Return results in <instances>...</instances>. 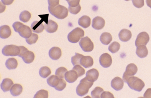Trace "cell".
Masks as SVG:
<instances>
[{"mask_svg":"<svg viewBox=\"0 0 151 98\" xmlns=\"http://www.w3.org/2000/svg\"><path fill=\"white\" fill-rule=\"evenodd\" d=\"M48 11L52 15L58 19H64L68 15V10L63 6L58 5L56 7L48 6Z\"/></svg>","mask_w":151,"mask_h":98,"instance_id":"6da1fadb","label":"cell"},{"mask_svg":"<svg viewBox=\"0 0 151 98\" xmlns=\"http://www.w3.org/2000/svg\"><path fill=\"white\" fill-rule=\"evenodd\" d=\"M93 82L88 81L86 77L81 79L76 88V93L79 96L83 97L88 93L90 88L93 86Z\"/></svg>","mask_w":151,"mask_h":98,"instance_id":"7a4b0ae2","label":"cell"},{"mask_svg":"<svg viewBox=\"0 0 151 98\" xmlns=\"http://www.w3.org/2000/svg\"><path fill=\"white\" fill-rule=\"evenodd\" d=\"M127 83L131 89L137 92L142 91L145 86L144 82L142 79L133 76L129 77Z\"/></svg>","mask_w":151,"mask_h":98,"instance_id":"3957f363","label":"cell"},{"mask_svg":"<svg viewBox=\"0 0 151 98\" xmlns=\"http://www.w3.org/2000/svg\"><path fill=\"white\" fill-rule=\"evenodd\" d=\"M84 31L79 27H77L69 33L68 39L71 43H76L84 36Z\"/></svg>","mask_w":151,"mask_h":98,"instance_id":"277c9868","label":"cell"},{"mask_svg":"<svg viewBox=\"0 0 151 98\" xmlns=\"http://www.w3.org/2000/svg\"><path fill=\"white\" fill-rule=\"evenodd\" d=\"M20 52L19 46L15 45H8L2 49L3 54L6 57H16L18 56Z\"/></svg>","mask_w":151,"mask_h":98,"instance_id":"5b68a950","label":"cell"},{"mask_svg":"<svg viewBox=\"0 0 151 98\" xmlns=\"http://www.w3.org/2000/svg\"><path fill=\"white\" fill-rule=\"evenodd\" d=\"M79 45L83 51L86 52H92L94 49V44L88 36L83 37L79 42Z\"/></svg>","mask_w":151,"mask_h":98,"instance_id":"8992f818","label":"cell"},{"mask_svg":"<svg viewBox=\"0 0 151 98\" xmlns=\"http://www.w3.org/2000/svg\"><path fill=\"white\" fill-rule=\"evenodd\" d=\"M137 72V67L136 64H130L127 65L126 67V70L123 74V80L125 83H127V79L129 77L135 75Z\"/></svg>","mask_w":151,"mask_h":98,"instance_id":"52a82bcc","label":"cell"},{"mask_svg":"<svg viewBox=\"0 0 151 98\" xmlns=\"http://www.w3.org/2000/svg\"><path fill=\"white\" fill-rule=\"evenodd\" d=\"M150 40L149 35L146 32H142L139 33L135 41V45L137 47L139 45H146Z\"/></svg>","mask_w":151,"mask_h":98,"instance_id":"ba28073f","label":"cell"},{"mask_svg":"<svg viewBox=\"0 0 151 98\" xmlns=\"http://www.w3.org/2000/svg\"><path fill=\"white\" fill-rule=\"evenodd\" d=\"M99 62L100 64L103 67H110L112 62L111 57L107 53L102 54L100 57Z\"/></svg>","mask_w":151,"mask_h":98,"instance_id":"9c48e42d","label":"cell"},{"mask_svg":"<svg viewBox=\"0 0 151 98\" xmlns=\"http://www.w3.org/2000/svg\"><path fill=\"white\" fill-rule=\"evenodd\" d=\"M17 33H19L20 36L25 39L29 38L32 34L31 28L24 24L20 27L18 30Z\"/></svg>","mask_w":151,"mask_h":98,"instance_id":"30bf717a","label":"cell"},{"mask_svg":"<svg viewBox=\"0 0 151 98\" xmlns=\"http://www.w3.org/2000/svg\"><path fill=\"white\" fill-rule=\"evenodd\" d=\"M124 86V81L120 77H115L111 82V86L113 89L116 91H120L123 89Z\"/></svg>","mask_w":151,"mask_h":98,"instance_id":"8fae6325","label":"cell"},{"mask_svg":"<svg viewBox=\"0 0 151 98\" xmlns=\"http://www.w3.org/2000/svg\"><path fill=\"white\" fill-rule=\"evenodd\" d=\"M43 20L41 19L40 21H35L31 24V29L33 32L40 33L45 29V25H43Z\"/></svg>","mask_w":151,"mask_h":98,"instance_id":"7c38bea8","label":"cell"},{"mask_svg":"<svg viewBox=\"0 0 151 98\" xmlns=\"http://www.w3.org/2000/svg\"><path fill=\"white\" fill-rule=\"evenodd\" d=\"M105 24L104 19L99 16H97L93 19L92 26L95 29L101 30L104 27Z\"/></svg>","mask_w":151,"mask_h":98,"instance_id":"4fadbf2b","label":"cell"},{"mask_svg":"<svg viewBox=\"0 0 151 98\" xmlns=\"http://www.w3.org/2000/svg\"><path fill=\"white\" fill-rule=\"evenodd\" d=\"M62 56V50L58 47H53L49 51V57L52 60H58Z\"/></svg>","mask_w":151,"mask_h":98,"instance_id":"5bb4252c","label":"cell"},{"mask_svg":"<svg viewBox=\"0 0 151 98\" xmlns=\"http://www.w3.org/2000/svg\"><path fill=\"white\" fill-rule=\"evenodd\" d=\"M86 79L91 82H94L97 81L99 77V72L96 69H92L86 72Z\"/></svg>","mask_w":151,"mask_h":98,"instance_id":"9a60e30c","label":"cell"},{"mask_svg":"<svg viewBox=\"0 0 151 98\" xmlns=\"http://www.w3.org/2000/svg\"><path fill=\"white\" fill-rule=\"evenodd\" d=\"M119 38L122 41L127 42L131 39L132 34L131 31L127 29H123L119 33Z\"/></svg>","mask_w":151,"mask_h":98,"instance_id":"2e32d148","label":"cell"},{"mask_svg":"<svg viewBox=\"0 0 151 98\" xmlns=\"http://www.w3.org/2000/svg\"><path fill=\"white\" fill-rule=\"evenodd\" d=\"M25 63L27 64H31L34 61L35 59V55L34 53L31 51L28 50L24 52L21 57Z\"/></svg>","mask_w":151,"mask_h":98,"instance_id":"e0dca14e","label":"cell"},{"mask_svg":"<svg viewBox=\"0 0 151 98\" xmlns=\"http://www.w3.org/2000/svg\"><path fill=\"white\" fill-rule=\"evenodd\" d=\"M78 76L77 72L74 70H71V71H68L65 73V81L69 83H73L77 81L78 79Z\"/></svg>","mask_w":151,"mask_h":98,"instance_id":"ac0fdd59","label":"cell"},{"mask_svg":"<svg viewBox=\"0 0 151 98\" xmlns=\"http://www.w3.org/2000/svg\"><path fill=\"white\" fill-rule=\"evenodd\" d=\"M45 30L47 32L52 33L57 31L58 28V25L55 21L52 20H48V23L45 24Z\"/></svg>","mask_w":151,"mask_h":98,"instance_id":"d6986e66","label":"cell"},{"mask_svg":"<svg viewBox=\"0 0 151 98\" xmlns=\"http://www.w3.org/2000/svg\"><path fill=\"white\" fill-rule=\"evenodd\" d=\"M93 64V59L90 56H83L80 60V65L86 69L92 67Z\"/></svg>","mask_w":151,"mask_h":98,"instance_id":"ffe728a7","label":"cell"},{"mask_svg":"<svg viewBox=\"0 0 151 98\" xmlns=\"http://www.w3.org/2000/svg\"><path fill=\"white\" fill-rule=\"evenodd\" d=\"M12 31L8 25H3L0 27V37L2 39L9 38L11 35Z\"/></svg>","mask_w":151,"mask_h":98,"instance_id":"44dd1931","label":"cell"},{"mask_svg":"<svg viewBox=\"0 0 151 98\" xmlns=\"http://www.w3.org/2000/svg\"><path fill=\"white\" fill-rule=\"evenodd\" d=\"M14 84L13 82L10 79H5L2 81L1 84V89L4 92H7L10 91L12 86Z\"/></svg>","mask_w":151,"mask_h":98,"instance_id":"7402d4cb","label":"cell"},{"mask_svg":"<svg viewBox=\"0 0 151 98\" xmlns=\"http://www.w3.org/2000/svg\"><path fill=\"white\" fill-rule=\"evenodd\" d=\"M78 24L83 28H87L91 25V19L88 16H83L79 18Z\"/></svg>","mask_w":151,"mask_h":98,"instance_id":"603a6c76","label":"cell"},{"mask_svg":"<svg viewBox=\"0 0 151 98\" xmlns=\"http://www.w3.org/2000/svg\"><path fill=\"white\" fill-rule=\"evenodd\" d=\"M136 54L139 58L143 59L147 57L148 54V50L146 45H142L137 47L136 50Z\"/></svg>","mask_w":151,"mask_h":98,"instance_id":"cb8c5ba5","label":"cell"},{"mask_svg":"<svg viewBox=\"0 0 151 98\" xmlns=\"http://www.w3.org/2000/svg\"><path fill=\"white\" fill-rule=\"evenodd\" d=\"M10 91L13 96L17 97L22 93L23 87L21 84H16L12 86Z\"/></svg>","mask_w":151,"mask_h":98,"instance_id":"d4e9b609","label":"cell"},{"mask_svg":"<svg viewBox=\"0 0 151 98\" xmlns=\"http://www.w3.org/2000/svg\"><path fill=\"white\" fill-rule=\"evenodd\" d=\"M100 40L103 44L108 45L110 44L112 40V37L109 33L104 32L101 35Z\"/></svg>","mask_w":151,"mask_h":98,"instance_id":"484cf974","label":"cell"},{"mask_svg":"<svg viewBox=\"0 0 151 98\" xmlns=\"http://www.w3.org/2000/svg\"><path fill=\"white\" fill-rule=\"evenodd\" d=\"M60 79L56 75H52L47 79V83L50 86L52 87V88H55L58 84Z\"/></svg>","mask_w":151,"mask_h":98,"instance_id":"4316f807","label":"cell"},{"mask_svg":"<svg viewBox=\"0 0 151 98\" xmlns=\"http://www.w3.org/2000/svg\"><path fill=\"white\" fill-rule=\"evenodd\" d=\"M5 65L8 69H15L18 67L17 60L14 58H9L6 60Z\"/></svg>","mask_w":151,"mask_h":98,"instance_id":"83f0119b","label":"cell"},{"mask_svg":"<svg viewBox=\"0 0 151 98\" xmlns=\"http://www.w3.org/2000/svg\"><path fill=\"white\" fill-rule=\"evenodd\" d=\"M31 17V15L28 11H23L21 13L19 16L20 20L23 22L26 23L29 21Z\"/></svg>","mask_w":151,"mask_h":98,"instance_id":"f1b7e54d","label":"cell"},{"mask_svg":"<svg viewBox=\"0 0 151 98\" xmlns=\"http://www.w3.org/2000/svg\"><path fill=\"white\" fill-rule=\"evenodd\" d=\"M51 70L47 67H41L40 70V75L41 77L44 79L47 78L51 74Z\"/></svg>","mask_w":151,"mask_h":98,"instance_id":"f546056e","label":"cell"},{"mask_svg":"<svg viewBox=\"0 0 151 98\" xmlns=\"http://www.w3.org/2000/svg\"><path fill=\"white\" fill-rule=\"evenodd\" d=\"M104 92L102 88L99 87H97L91 92V96L93 98H101V95Z\"/></svg>","mask_w":151,"mask_h":98,"instance_id":"4dcf8cb0","label":"cell"},{"mask_svg":"<svg viewBox=\"0 0 151 98\" xmlns=\"http://www.w3.org/2000/svg\"><path fill=\"white\" fill-rule=\"evenodd\" d=\"M120 48V45L116 41L113 42L108 47V50L112 54H115L119 51Z\"/></svg>","mask_w":151,"mask_h":98,"instance_id":"1f68e13d","label":"cell"},{"mask_svg":"<svg viewBox=\"0 0 151 98\" xmlns=\"http://www.w3.org/2000/svg\"><path fill=\"white\" fill-rule=\"evenodd\" d=\"M67 72L68 70L65 67H59L55 71V75L58 76L60 79H64L65 76V73Z\"/></svg>","mask_w":151,"mask_h":98,"instance_id":"d6a6232c","label":"cell"},{"mask_svg":"<svg viewBox=\"0 0 151 98\" xmlns=\"http://www.w3.org/2000/svg\"><path fill=\"white\" fill-rule=\"evenodd\" d=\"M83 56L84 55L81 54L75 53V55L71 59V62H72L73 65L74 66L77 65V64L80 65V60Z\"/></svg>","mask_w":151,"mask_h":98,"instance_id":"836d02e7","label":"cell"},{"mask_svg":"<svg viewBox=\"0 0 151 98\" xmlns=\"http://www.w3.org/2000/svg\"><path fill=\"white\" fill-rule=\"evenodd\" d=\"M72 69L77 72L78 77H81L85 74V69H83L81 67V65H80V64H77V65H75Z\"/></svg>","mask_w":151,"mask_h":98,"instance_id":"e575fe53","label":"cell"},{"mask_svg":"<svg viewBox=\"0 0 151 98\" xmlns=\"http://www.w3.org/2000/svg\"><path fill=\"white\" fill-rule=\"evenodd\" d=\"M48 97V91L45 89L40 90L34 96V98H47Z\"/></svg>","mask_w":151,"mask_h":98,"instance_id":"d590c367","label":"cell"},{"mask_svg":"<svg viewBox=\"0 0 151 98\" xmlns=\"http://www.w3.org/2000/svg\"><path fill=\"white\" fill-rule=\"evenodd\" d=\"M38 39V36L37 34L32 33L29 38L26 39V42L29 45H32L36 43Z\"/></svg>","mask_w":151,"mask_h":98,"instance_id":"8d00e7d4","label":"cell"},{"mask_svg":"<svg viewBox=\"0 0 151 98\" xmlns=\"http://www.w3.org/2000/svg\"><path fill=\"white\" fill-rule=\"evenodd\" d=\"M66 86H67V84L64 79H60L58 84L57 87H55V89L58 91H62L65 89Z\"/></svg>","mask_w":151,"mask_h":98,"instance_id":"74e56055","label":"cell"},{"mask_svg":"<svg viewBox=\"0 0 151 98\" xmlns=\"http://www.w3.org/2000/svg\"><path fill=\"white\" fill-rule=\"evenodd\" d=\"M81 10V6H78L77 7H72L70 6H69L68 8V11L71 14H74V15H76L78 14L79 12H80Z\"/></svg>","mask_w":151,"mask_h":98,"instance_id":"f35d334b","label":"cell"},{"mask_svg":"<svg viewBox=\"0 0 151 98\" xmlns=\"http://www.w3.org/2000/svg\"><path fill=\"white\" fill-rule=\"evenodd\" d=\"M132 3L137 8H141L144 6V0H132Z\"/></svg>","mask_w":151,"mask_h":98,"instance_id":"ab89813d","label":"cell"},{"mask_svg":"<svg viewBox=\"0 0 151 98\" xmlns=\"http://www.w3.org/2000/svg\"><path fill=\"white\" fill-rule=\"evenodd\" d=\"M80 2V0H69L68 1H67L69 6L72 7H77L79 5Z\"/></svg>","mask_w":151,"mask_h":98,"instance_id":"60d3db41","label":"cell"},{"mask_svg":"<svg viewBox=\"0 0 151 98\" xmlns=\"http://www.w3.org/2000/svg\"><path fill=\"white\" fill-rule=\"evenodd\" d=\"M101 98H114V96L109 92H103L101 95Z\"/></svg>","mask_w":151,"mask_h":98,"instance_id":"b9f144b4","label":"cell"},{"mask_svg":"<svg viewBox=\"0 0 151 98\" xmlns=\"http://www.w3.org/2000/svg\"><path fill=\"white\" fill-rule=\"evenodd\" d=\"M60 0H48V5L50 7H55L59 5Z\"/></svg>","mask_w":151,"mask_h":98,"instance_id":"7bdbcfd3","label":"cell"},{"mask_svg":"<svg viewBox=\"0 0 151 98\" xmlns=\"http://www.w3.org/2000/svg\"><path fill=\"white\" fill-rule=\"evenodd\" d=\"M23 24V23L20 22H16L14 23V24H13V27L14 31H15L16 32H17L18 30L21 25H22Z\"/></svg>","mask_w":151,"mask_h":98,"instance_id":"ee69618b","label":"cell"},{"mask_svg":"<svg viewBox=\"0 0 151 98\" xmlns=\"http://www.w3.org/2000/svg\"><path fill=\"white\" fill-rule=\"evenodd\" d=\"M144 97L145 98H151V88L147 89L144 95Z\"/></svg>","mask_w":151,"mask_h":98,"instance_id":"f6af8a7d","label":"cell"},{"mask_svg":"<svg viewBox=\"0 0 151 98\" xmlns=\"http://www.w3.org/2000/svg\"><path fill=\"white\" fill-rule=\"evenodd\" d=\"M19 47H20V54H19V55H18V57H21L24 52H25L27 50H28V49L26 48V47L23 46H20Z\"/></svg>","mask_w":151,"mask_h":98,"instance_id":"bcb514c9","label":"cell"},{"mask_svg":"<svg viewBox=\"0 0 151 98\" xmlns=\"http://www.w3.org/2000/svg\"><path fill=\"white\" fill-rule=\"evenodd\" d=\"M14 1V0H1V2L5 5H10L13 3Z\"/></svg>","mask_w":151,"mask_h":98,"instance_id":"7dc6e473","label":"cell"},{"mask_svg":"<svg viewBox=\"0 0 151 98\" xmlns=\"http://www.w3.org/2000/svg\"><path fill=\"white\" fill-rule=\"evenodd\" d=\"M146 3L148 7L151 8V0H146Z\"/></svg>","mask_w":151,"mask_h":98,"instance_id":"c3c4849f","label":"cell"},{"mask_svg":"<svg viewBox=\"0 0 151 98\" xmlns=\"http://www.w3.org/2000/svg\"><path fill=\"white\" fill-rule=\"evenodd\" d=\"M126 1H130V0H125Z\"/></svg>","mask_w":151,"mask_h":98,"instance_id":"681fc988","label":"cell"},{"mask_svg":"<svg viewBox=\"0 0 151 98\" xmlns=\"http://www.w3.org/2000/svg\"><path fill=\"white\" fill-rule=\"evenodd\" d=\"M65 1H69V0H65Z\"/></svg>","mask_w":151,"mask_h":98,"instance_id":"f907efd6","label":"cell"}]
</instances>
